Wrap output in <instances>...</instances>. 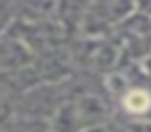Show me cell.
Here are the masks:
<instances>
[{
  "label": "cell",
  "mask_w": 151,
  "mask_h": 132,
  "mask_svg": "<svg viewBox=\"0 0 151 132\" xmlns=\"http://www.w3.org/2000/svg\"><path fill=\"white\" fill-rule=\"evenodd\" d=\"M149 95L145 93V91H130L126 97H124V105H126V109L128 111H134V113H141V111H145L147 107H149Z\"/></svg>",
  "instance_id": "obj_1"
}]
</instances>
